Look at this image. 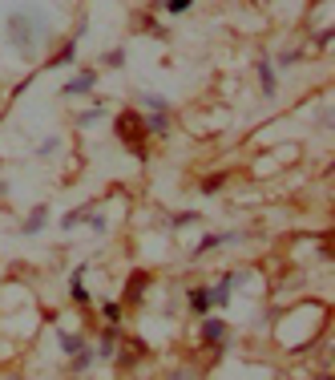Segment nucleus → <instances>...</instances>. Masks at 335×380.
I'll use <instances>...</instances> for the list:
<instances>
[{"instance_id":"obj_1","label":"nucleus","mask_w":335,"mask_h":380,"mask_svg":"<svg viewBox=\"0 0 335 380\" xmlns=\"http://www.w3.org/2000/svg\"><path fill=\"white\" fill-rule=\"evenodd\" d=\"M49 37H53V16H49L45 4L21 0V4L9 9V16H4V41H9L25 61H37L41 45H45Z\"/></svg>"},{"instance_id":"obj_2","label":"nucleus","mask_w":335,"mask_h":380,"mask_svg":"<svg viewBox=\"0 0 335 380\" xmlns=\"http://www.w3.org/2000/svg\"><path fill=\"white\" fill-rule=\"evenodd\" d=\"M117 138H122V146L129 154H137V158H146V117L137 114V110H122L117 114Z\"/></svg>"},{"instance_id":"obj_3","label":"nucleus","mask_w":335,"mask_h":380,"mask_svg":"<svg viewBox=\"0 0 335 380\" xmlns=\"http://www.w3.org/2000/svg\"><path fill=\"white\" fill-rule=\"evenodd\" d=\"M198 336H202L206 348H214V356H223V348H226V324H223V320L206 316V320H202V328H198Z\"/></svg>"},{"instance_id":"obj_4","label":"nucleus","mask_w":335,"mask_h":380,"mask_svg":"<svg viewBox=\"0 0 335 380\" xmlns=\"http://www.w3.org/2000/svg\"><path fill=\"white\" fill-rule=\"evenodd\" d=\"M93 85H97V73H93V69H81L77 77H69L61 85V93L65 97H85V93H93Z\"/></svg>"},{"instance_id":"obj_5","label":"nucleus","mask_w":335,"mask_h":380,"mask_svg":"<svg viewBox=\"0 0 335 380\" xmlns=\"http://www.w3.org/2000/svg\"><path fill=\"white\" fill-rule=\"evenodd\" d=\"M146 292H149V271H134L125 279V304H142Z\"/></svg>"},{"instance_id":"obj_6","label":"nucleus","mask_w":335,"mask_h":380,"mask_svg":"<svg viewBox=\"0 0 335 380\" xmlns=\"http://www.w3.org/2000/svg\"><path fill=\"white\" fill-rule=\"evenodd\" d=\"M81 33H85V25L77 28V37H81ZM77 37H69L61 49H57V57H49V69H61V65H73L77 61Z\"/></svg>"},{"instance_id":"obj_7","label":"nucleus","mask_w":335,"mask_h":380,"mask_svg":"<svg viewBox=\"0 0 335 380\" xmlns=\"http://www.w3.org/2000/svg\"><path fill=\"white\" fill-rule=\"evenodd\" d=\"M93 356H101V360H113V356H117V324H105L101 344L93 348Z\"/></svg>"},{"instance_id":"obj_8","label":"nucleus","mask_w":335,"mask_h":380,"mask_svg":"<svg viewBox=\"0 0 335 380\" xmlns=\"http://www.w3.org/2000/svg\"><path fill=\"white\" fill-rule=\"evenodd\" d=\"M238 279H243L238 271H230V275H223V279H218V287L211 292V304H218V307H226V304H230V292H235V283H238Z\"/></svg>"},{"instance_id":"obj_9","label":"nucleus","mask_w":335,"mask_h":380,"mask_svg":"<svg viewBox=\"0 0 335 380\" xmlns=\"http://www.w3.org/2000/svg\"><path fill=\"white\" fill-rule=\"evenodd\" d=\"M186 304H190V316H206L211 312V287H190Z\"/></svg>"},{"instance_id":"obj_10","label":"nucleus","mask_w":335,"mask_h":380,"mask_svg":"<svg viewBox=\"0 0 335 380\" xmlns=\"http://www.w3.org/2000/svg\"><path fill=\"white\" fill-rule=\"evenodd\" d=\"M259 85H262V97H275L279 93V81H275V65L262 57L259 61Z\"/></svg>"},{"instance_id":"obj_11","label":"nucleus","mask_w":335,"mask_h":380,"mask_svg":"<svg viewBox=\"0 0 335 380\" xmlns=\"http://www.w3.org/2000/svg\"><path fill=\"white\" fill-rule=\"evenodd\" d=\"M149 9H154V13H170V16H182V13H190V9H194V0H154Z\"/></svg>"},{"instance_id":"obj_12","label":"nucleus","mask_w":335,"mask_h":380,"mask_svg":"<svg viewBox=\"0 0 335 380\" xmlns=\"http://www.w3.org/2000/svg\"><path fill=\"white\" fill-rule=\"evenodd\" d=\"M57 344H61L65 356H77L85 348V336H81V332H57Z\"/></svg>"},{"instance_id":"obj_13","label":"nucleus","mask_w":335,"mask_h":380,"mask_svg":"<svg viewBox=\"0 0 335 380\" xmlns=\"http://www.w3.org/2000/svg\"><path fill=\"white\" fill-rule=\"evenodd\" d=\"M146 134H170V110H154L146 117Z\"/></svg>"},{"instance_id":"obj_14","label":"nucleus","mask_w":335,"mask_h":380,"mask_svg":"<svg viewBox=\"0 0 335 380\" xmlns=\"http://www.w3.org/2000/svg\"><path fill=\"white\" fill-rule=\"evenodd\" d=\"M238 235H230V231H218V235H206V239L194 247V255H206V251H214V247H223V243H235Z\"/></svg>"},{"instance_id":"obj_15","label":"nucleus","mask_w":335,"mask_h":380,"mask_svg":"<svg viewBox=\"0 0 335 380\" xmlns=\"http://www.w3.org/2000/svg\"><path fill=\"white\" fill-rule=\"evenodd\" d=\"M45 223H49V206H37V211L28 215V223H25L21 231H25V235H41V231H45Z\"/></svg>"},{"instance_id":"obj_16","label":"nucleus","mask_w":335,"mask_h":380,"mask_svg":"<svg viewBox=\"0 0 335 380\" xmlns=\"http://www.w3.org/2000/svg\"><path fill=\"white\" fill-rule=\"evenodd\" d=\"M142 356H146V340H129V352H122V356H117V364H122V368H129L134 360H142Z\"/></svg>"},{"instance_id":"obj_17","label":"nucleus","mask_w":335,"mask_h":380,"mask_svg":"<svg viewBox=\"0 0 335 380\" xmlns=\"http://www.w3.org/2000/svg\"><path fill=\"white\" fill-rule=\"evenodd\" d=\"M81 275H85V263H81V267L73 271V279H69V292H73V300H77V304H89V292L81 287Z\"/></svg>"},{"instance_id":"obj_18","label":"nucleus","mask_w":335,"mask_h":380,"mask_svg":"<svg viewBox=\"0 0 335 380\" xmlns=\"http://www.w3.org/2000/svg\"><path fill=\"white\" fill-rule=\"evenodd\" d=\"M89 211H93V206H77V211H69V215L61 218V227H65V231L81 227V223H85V218H89Z\"/></svg>"},{"instance_id":"obj_19","label":"nucleus","mask_w":335,"mask_h":380,"mask_svg":"<svg viewBox=\"0 0 335 380\" xmlns=\"http://www.w3.org/2000/svg\"><path fill=\"white\" fill-rule=\"evenodd\" d=\"M101 117H105V105H101V102H97V105H89L85 114L77 117V126H97Z\"/></svg>"},{"instance_id":"obj_20","label":"nucleus","mask_w":335,"mask_h":380,"mask_svg":"<svg viewBox=\"0 0 335 380\" xmlns=\"http://www.w3.org/2000/svg\"><path fill=\"white\" fill-rule=\"evenodd\" d=\"M93 360H97V356H93V348H81V352L73 356V376H81V372L93 364Z\"/></svg>"},{"instance_id":"obj_21","label":"nucleus","mask_w":335,"mask_h":380,"mask_svg":"<svg viewBox=\"0 0 335 380\" xmlns=\"http://www.w3.org/2000/svg\"><path fill=\"white\" fill-rule=\"evenodd\" d=\"M223 186H226V174H211V178H202V194H218Z\"/></svg>"},{"instance_id":"obj_22","label":"nucleus","mask_w":335,"mask_h":380,"mask_svg":"<svg viewBox=\"0 0 335 380\" xmlns=\"http://www.w3.org/2000/svg\"><path fill=\"white\" fill-rule=\"evenodd\" d=\"M190 223H198V215H194V211H178V215H174V218H170V227H174V231L190 227Z\"/></svg>"},{"instance_id":"obj_23","label":"nucleus","mask_w":335,"mask_h":380,"mask_svg":"<svg viewBox=\"0 0 335 380\" xmlns=\"http://www.w3.org/2000/svg\"><path fill=\"white\" fill-rule=\"evenodd\" d=\"M101 316H105V324H117V320H122V304H101Z\"/></svg>"},{"instance_id":"obj_24","label":"nucleus","mask_w":335,"mask_h":380,"mask_svg":"<svg viewBox=\"0 0 335 380\" xmlns=\"http://www.w3.org/2000/svg\"><path fill=\"white\" fill-rule=\"evenodd\" d=\"M101 61H105V69H122V65H125V53H122V49H110Z\"/></svg>"},{"instance_id":"obj_25","label":"nucleus","mask_w":335,"mask_h":380,"mask_svg":"<svg viewBox=\"0 0 335 380\" xmlns=\"http://www.w3.org/2000/svg\"><path fill=\"white\" fill-rule=\"evenodd\" d=\"M142 28H146V33H154V37H166V28H161L154 16H142Z\"/></svg>"},{"instance_id":"obj_26","label":"nucleus","mask_w":335,"mask_h":380,"mask_svg":"<svg viewBox=\"0 0 335 380\" xmlns=\"http://www.w3.org/2000/svg\"><path fill=\"white\" fill-rule=\"evenodd\" d=\"M142 102H146L149 110H170V105H166V97H154V93H149V97H142Z\"/></svg>"},{"instance_id":"obj_27","label":"nucleus","mask_w":335,"mask_h":380,"mask_svg":"<svg viewBox=\"0 0 335 380\" xmlns=\"http://www.w3.org/2000/svg\"><path fill=\"white\" fill-rule=\"evenodd\" d=\"M331 37H335V33H331V25H327V28H319V33H315V41H319V45H331Z\"/></svg>"},{"instance_id":"obj_28","label":"nucleus","mask_w":335,"mask_h":380,"mask_svg":"<svg viewBox=\"0 0 335 380\" xmlns=\"http://www.w3.org/2000/svg\"><path fill=\"white\" fill-rule=\"evenodd\" d=\"M295 61H299V53H291V49L279 53V65H283V69H287V65H295Z\"/></svg>"},{"instance_id":"obj_29","label":"nucleus","mask_w":335,"mask_h":380,"mask_svg":"<svg viewBox=\"0 0 335 380\" xmlns=\"http://www.w3.org/2000/svg\"><path fill=\"white\" fill-rule=\"evenodd\" d=\"M57 146H61V142H57V138H49V142H45V146H41V158H49V154L57 150Z\"/></svg>"},{"instance_id":"obj_30","label":"nucleus","mask_w":335,"mask_h":380,"mask_svg":"<svg viewBox=\"0 0 335 380\" xmlns=\"http://www.w3.org/2000/svg\"><path fill=\"white\" fill-rule=\"evenodd\" d=\"M170 380H194V376H190V372H174Z\"/></svg>"},{"instance_id":"obj_31","label":"nucleus","mask_w":335,"mask_h":380,"mask_svg":"<svg viewBox=\"0 0 335 380\" xmlns=\"http://www.w3.org/2000/svg\"><path fill=\"white\" fill-rule=\"evenodd\" d=\"M315 380H335V376H331V368H327V372H319V376H315Z\"/></svg>"},{"instance_id":"obj_32","label":"nucleus","mask_w":335,"mask_h":380,"mask_svg":"<svg viewBox=\"0 0 335 380\" xmlns=\"http://www.w3.org/2000/svg\"><path fill=\"white\" fill-rule=\"evenodd\" d=\"M0 194H9V182H0Z\"/></svg>"}]
</instances>
